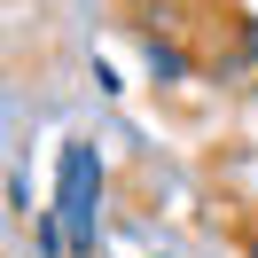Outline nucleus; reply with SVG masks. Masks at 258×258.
<instances>
[{
    "mask_svg": "<svg viewBox=\"0 0 258 258\" xmlns=\"http://www.w3.org/2000/svg\"><path fill=\"white\" fill-rule=\"evenodd\" d=\"M242 47H250V55H258V24H242Z\"/></svg>",
    "mask_w": 258,
    "mask_h": 258,
    "instance_id": "3",
    "label": "nucleus"
},
{
    "mask_svg": "<svg viewBox=\"0 0 258 258\" xmlns=\"http://www.w3.org/2000/svg\"><path fill=\"white\" fill-rule=\"evenodd\" d=\"M250 258H258V235H250Z\"/></svg>",
    "mask_w": 258,
    "mask_h": 258,
    "instance_id": "4",
    "label": "nucleus"
},
{
    "mask_svg": "<svg viewBox=\"0 0 258 258\" xmlns=\"http://www.w3.org/2000/svg\"><path fill=\"white\" fill-rule=\"evenodd\" d=\"M94 204H102V157L86 141L63 149V180H55V219L71 227V250H94Z\"/></svg>",
    "mask_w": 258,
    "mask_h": 258,
    "instance_id": "1",
    "label": "nucleus"
},
{
    "mask_svg": "<svg viewBox=\"0 0 258 258\" xmlns=\"http://www.w3.org/2000/svg\"><path fill=\"white\" fill-rule=\"evenodd\" d=\"M149 71H157L164 86H180V79L196 71V55H188V47H164V39H149Z\"/></svg>",
    "mask_w": 258,
    "mask_h": 258,
    "instance_id": "2",
    "label": "nucleus"
}]
</instances>
